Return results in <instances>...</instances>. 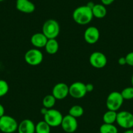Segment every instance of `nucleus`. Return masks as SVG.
<instances>
[{"mask_svg": "<svg viewBox=\"0 0 133 133\" xmlns=\"http://www.w3.org/2000/svg\"><path fill=\"white\" fill-rule=\"evenodd\" d=\"M123 133H133V129H127V130H125Z\"/></svg>", "mask_w": 133, "mask_h": 133, "instance_id": "nucleus-31", "label": "nucleus"}, {"mask_svg": "<svg viewBox=\"0 0 133 133\" xmlns=\"http://www.w3.org/2000/svg\"><path fill=\"white\" fill-rule=\"evenodd\" d=\"M63 130L66 133H74L78 129L77 119L68 114L63 116L61 124Z\"/></svg>", "mask_w": 133, "mask_h": 133, "instance_id": "nucleus-10", "label": "nucleus"}, {"mask_svg": "<svg viewBox=\"0 0 133 133\" xmlns=\"http://www.w3.org/2000/svg\"><path fill=\"white\" fill-rule=\"evenodd\" d=\"M124 100L133 99V87H127L125 88L120 92Z\"/></svg>", "mask_w": 133, "mask_h": 133, "instance_id": "nucleus-23", "label": "nucleus"}, {"mask_svg": "<svg viewBox=\"0 0 133 133\" xmlns=\"http://www.w3.org/2000/svg\"><path fill=\"white\" fill-rule=\"evenodd\" d=\"M91 10L93 17L98 19L104 18L107 14V8L102 3L101 4H95L92 7Z\"/></svg>", "mask_w": 133, "mask_h": 133, "instance_id": "nucleus-16", "label": "nucleus"}, {"mask_svg": "<svg viewBox=\"0 0 133 133\" xmlns=\"http://www.w3.org/2000/svg\"><path fill=\"white\" fill-rule=\"evenodd\" d=\"M60 32V26L54 19H48L43 25V32L48 39H56Z\"/></svg>", "mask_w": 133, "mask_h": 133, "instance_id": "nucleus-2", "label": "nucleus"}, {"mask_svg": "<svg viewBox=\"0 0 133 133\" xmlns=\"http://www.w3.org/2000/svg\"><path fill=\"white\" fill-rule=\"evenodd\" d=\"M84 40L88 44H94L98 41L100 38V32L97 28L89 26L84 31Z\"/></svg>", "mask_w": 133, "mask_h": 133, "instance_id": "nucleus-12", "label": "nucleus"}, {"mask_svg": "<svg viewBox=\"0 0 133 133\" xmlns=\"http://www.w3.org/2000/svg\"><path fill=\"white\" fill-rule=\"evenodd\" d=\"M16 8L23 13L31 14L35 11V5L30 0H16Z\"/></svg>", "mask_w": 133, "mask_h": 133, "instance_id": "nucleus-13", "label": "nucleus"}, {"mask_svg": "<svg viewBox=\"0 0 133 133\" xmlns=\"http://www.w3.org/2000/svg\"><path fill=\"white\" fill-rule=\"evenodd\" d=\"M89 63L95 69H103L107 64V57L105 54L101 52H93L89 56Z\"/></svg>", "mask_w": 133, "mask_h": 133, "instance_id": "nucleus-9", "label": "nucleus"}, {"mask_svg": "<svg viewBox=\"0 0 133 133\" xmlns=\"http://www.w3.org/2000/svg\"><path fill=\"white\" fill-rule=\"evenodd\" d=\"M117 62H118L119 65H121V66L126 65L127 61H126V59H125V57H119L118 59V61H117Z\"/></svg>", "mask_w": 133, "mask_h": 133, "instance_id": "nucleus-28", "label": "nucleus"}, {"mask_svg": "<svg viewBox=\"0 0 133 133\" xmlns=\"http://www.w3.org/2000/svg\"><path fill=\"white\" fill-rule=\"evenodd\" d=\"M127 64L129 66H133V52H130L128 53L125 56Z\"/></svg>", "mask_w": 133, "mask_h": 133, "instance_id": "nucleus-25", "label": "nucleus"}, {"mask_svg": "<svg viewBox=\"0 0 133 133\" xmlns=\"http://www.w3.org/2000/svg\"><path fill=\"white\" fill-rule=\"evenodd\" d=\"M9 90V86L7 81L0 80V97H2L7 94Z\"/></svg>", "mask_w": 133, "mask_h": 133, "instance_id": "nucleus-24", "label": "nucleus"}, {"mask_svg": "<svg viewBox=\"0 0 133 133\" xmlns=\"http://www.w3.org/2000/svg\"><path fill=\"white\" fill-rule=\"evenodd\" d=\"M100 133H118L117 127L114 124L103 123L99 128Z\"/></svg>", "mask_w": 133, "mask_h": 133, "instance_id": "nucleus-20", "label": "nucleus"}, {"mask_svg": "<svg viewBox=\"0 0 133 133\" xmlns=\"http://www.w3.org/2000/svg\"><path fill=\"white\" fill-rule=\"evenodd\" d=\"M116 123L122 129H130L133 128V114L128 111L117 112Z\"/></svg>", "mask_w": 133, "mask_h": 133, "instance_id": "nucleus-7", "label": "nucleus"}, {"mask_svg": "<svg viewBox=\"0 0 133 133\" xmlns=\"http://www.w3.org/2000/svg\"><path fill=\"white\" fill-rule=\"evenodd\" d=\"M88 93L85 84L82 82H75L69 86V95L76 99L82 98Z\"/></svg>", "mask_w": 133, "mask_h": 133, "instance_id": "nucleus-8", "label": "nucleus"}, {"mask_svg": "<svg viewBox=\"0 0 133 133\" xmlns=\"http://www.w3.org/2000/svg\"><path fill=\"white\" fill-rule=\"evenodd\" d=\"M45 50L48 54L53 55L57 52L59 50V43L56 39H48L46 44Z\"/></svg>", "mask_w": 133, "mask_h": 133, "instance_id": "nucleus-17", "label": "nucleus"}, {"mask_svg": "<svg viewBox=\"0 0 133 133\" xmlns=\"http://www.w3.org/2000/svg\"><path fill=\"white\" fill-rule=\"evenodd\" d=\"M123 101L124 99L120 92L112 91L107 97L106 106L108 110L117 112L122 107Z\"/></svg>", "mask_w": 133, "mask_h": 133, "instance_id": "nucleus-4", "label": "nucleus"}, {"mask_svg": "<svg viewBox=\"0 0 133 133\" xmlns=\"http://www.w3.org/2000/svg\"><path fill=\"white\" fill-rule=\"evenodd\" d=\"M117 112L116 111L110 110H108L105 113L103 114V120L104 123L114 124L116 122Z\"/></svg>", "mask_w": 133, "mask_h": 133, "instance_id": "nucleus-18", "label": "nucleus"}, {"mask_svg": "<svg viewBox=\"0 0 133 133\" xmlns=\"http://www.w3.org/2000/svg\"><path fill=\"white\" fill-rule=\"evenodd\" d=\"M48 109H47V108H44V107H43V108H42L41 109V113L44 116V114H45L46 113V112L48 111Z\"/></svg>", "mask_w": 133, "mask_h": 133, "instance_id": "nucleus-30", "label": "nucleus"}, {"mask_svg": "<svg viewBox=\"0 0 133 133\" xmlns=\"http://www.w3.org/2000/svg\"><path fill=\"white\" fill-rule=\"evenodd\" d=\"M51 127L44 120L40 121L35 125V133H50Z\"/></svg>", "mask_w": 133, "mask_h": 133, "instance_id": "nucleus-19", "label": "nucleus"}, {"mask_svg": "<svg viewBox=\"0 0 133 133\" xmlns=\"http://www.w3.org/2000/svg\"><path fill=\"white\" fill-rule=\"evenodd\" d=\"M44 120L51 127H57L61 126L63 116L59 110L54 108L48 109L44 115Z\"/></svg>", "mask_w": 133, "mask_h": 133, "instance_id": "nucleus-6", "label": "nucleus"}, {"mask_svg": "<svg viewBox=\"0 0 133 133\" xmlns=\"http://www.w3.org/2000/svg\"><path fill=\"white\" fill-rule=\"evenodd\" d=\"M48 39L43 33H36L31 37V43L35 48H44Z\"/></svg>", "mask_w": 133, "mask_h": 133, "instance_id": "nucleus-15", "label": "nucleus"}, {"mask_svg": "<svg viewBox=\"0 0 133 133\" xmlns=\"http://www.w3.org/2000/svg\"><path fill=\"white\" fill-rule=\"evenodd\" d=\"M56 101L54 97L52 95H47L43 98V107L47 108V109H51L54 107L56 104Z\"/></svg>", "mask_w": 133, "mask_h": 133, "instance_id": "nucleus-21", "label": "nucleus"}, {"mask_svg": "<svg viewBox=\"0 0 133 133\" xmlns=\"http://www.w3.org/2000/svg\"><path fill=\"white\" fill-rule=\"evenodd\" d=\"M93 18L91 8L88 5L77 7L72 12V18L79 25H87L92 21Z\"/></svg>", "mask_w": 133, "mask_h": 133, "instance_id": "nucleus-1", "label": "nucleus"}, {"mask_svg": "<svg viewBox=\"0 0 133 133\" xmlns=\"http://www.w3.org/2000/svg\"><path fill=\"white\" fill-rule=\"evenodd\" d=\"M131 84H132V86L133 87V75H132V78H131Z\"/></svg>", "mask_w": 133, "mask_h": 133, "instance_id": "nucleus-32", "label": "nucleus"}, {"mask_svg": "<svg viewBox=\"0 0 133 133\" xmlns=\"http://www.w3.org/2000/svg\"><path fill=\"white\" fill-rule=\"evenodd\" d=\"M69 95V86L64 82L56 84L52 89V95L56 100H63Z\"/></svg>", "mask_w": 133, "mask_h": 133, "instance_id": "nucleus-11", "label": "nucleus"}, {"mask_svg": "<svg viewBox=\"0 0 133 133\" xmlns=\"http://www.w3.org/2000/svg\"><path fill=\"white\" fill-rule=\"evenodd\" d=\"M17 121L13 117L4 115L0 117V131L3 133H14L17 131Z\"/></svg>", "mask_w": 133, "mask_h": 133, "instance_id": "nucleus-3", "label": "nucleus"}, {"mask_svg": "<svg viewBox=\"0 0 133 133\" xmlns=\"http://www.w3.org/2000/svg\"><path fill=\"white\" fill-rule=\"evenodd\" d=\"M85 88H86V90L88 93H90V92L93 91L94 89V86L91 83H88V84H85Z\"/></svg>", "mask_w": 133, "mask_h": 133, "instance_id": "nucleus-26", "label": "nucleus"}, {"mask_svg": "<svg viewBox=\"0 0 133 133\" xmlns=\"http://www.w3.org/2000/svg\"><path fill=\"white\" fill-rule=\"evenodd\" d=\"M101 2L102 4L104 5V6H107L112 4L115 2V0H101Z\"/></svg>", "mask_w": 133, "mask_h": 133, "instance_id": "nucleus-27", "label": "nucleus"}, {"mask_svg": "<svg viewBox=\"0 0 133 133\" xmlns=\"http://www.w3.org/2000/svg\"><path fill=\"white\" fill-rule=\"evenodd\" d=\"M18 133H35V124L29 119L22 120L18 126Z\"/></svg>", "mask_w": 133, "mask_h": 133, "instance_id": "nucleus-14", "label": "nucleus"}, {"mask_svg": "<svg viewBox=\"0 0 133 133\" xmlns=\"http://www.w3.org/2000/svg\"><path fill=\"white\" fill-rule=\"evenodd\" d=\"M24 59L28 65L31 66H37L43 62V54L38 48H31L25 52Z\"/></svg>", "mask_w": 133, "mask_h": 133, "instance_id": "nucleus-5", "label": "nucleus"}, {"mask_svg": "<svg viewBox=\"0 0 133 133\" xmlns=\"http://www.w3.org/2000/svg\"><path fill=\"white\" fill-rule=\"evenodd\" d=\"M5 115V108L2 104H0V117Z\"/></svg>", "mask_w": 133, "mask_h": 133, "instance_id": "nucleus-29", "label": "nucleus"}, {"mask_svg": "<svg viewBox=\"0 0 133 133\" xmlns=\"http://www.w3.org/2000/svg\"><path fill=\"white\" fill-rule=\"evenodd\" d=\"M84 113V108L80 105H74L71 107L69 110V114L75 118H78L83 116Z\"/></svg>", "mask_w": 133, "mask_h": 133, "instance_id": "nucleus-22", "label": "nucleus"}, {"mask_svg": "<svg viewBox=\"0 0 133 133\" xmlns=\"http://www.w3.org/2000/svg\"><path fill=\"white\" fill-rule=\"evenodd\" d=\"M5 0H0V2H4Z\"/></svg>", "mask_w": 133, "mask_h": 133, "instance_id": "nucleus-33", "label": "nucleus"}]
</instances>
